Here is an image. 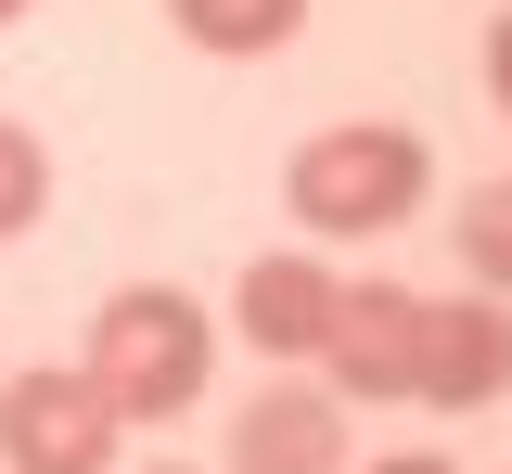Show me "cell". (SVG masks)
<instances>
[{
	"instance_id": "6da1fadb",
	"label": "cell",
	"mask_w": 512,
	"mask_h": 474,
	"mask_svg": "<svg viewBox=\"0 0 512 474\" xmlns=\"http://www.w3.org/2000/svg\"><path fill=\"white\" fill-rule=\"evenodd\" d=\"M282 205H295V231H320V244H359V231H397V218L436 205V154H423V129H397V116L308 129L295 167H282Z\"/></svg>"
},
{
	"instance_id": "7a4b0ae2",
	"label": "cell",
	"mask_w": 512,
	"mask_h": 474,
	"mask_svg": "<svg viewBox=\"0 0 512 474\" xmlns=\"http://www.w3.org/2000/svg\"><path fill=\"white\" fill-rule=\"evenodd\" d=\"M128 423H167V410L205 398V372H218V334H205V308H192L180 282H128L90 308V359H77Z\"/></svg>"
},
{
	"instance_id": "3957f363",
	"label": "cell",
	"mask_w": 512,
	"mask_h": 474,
	"mask_svg": "<svg viewBox=\"0 0 512 474\" xmlns=\"http://www.w3.org/2000/svg\"><path fill=\"white\" fill-rule=\"evenodd\" d=\"M128 410L90 372H0V474H116Z\"/></svg>"
},
{
	"instance_id": "277c9868",
	"label": "cell",
	"mask_w": 512,
	"mask_h": 474,
	"mask_svg": "<svg viewBox=\"0 0 512 474\" xmlns=\"http://www.w3.org/2000/svg\"><path fill=\"white\" fill-rule=\"evenodd\" d=\"M320 372H333L346 410L410 398V372H423V295L410 282H346L333 295V334H320Z\"/></svg>"
},
{
	"instance_id": "5b68a950",
	"label": "cell",
	"mask_w": 512,
	"mask_h": 474,
	"mask_svg": "<svg viewBox=\"0 0 512 474\" xmlns=\"http://www.w3.org/2000/svg\"><path fill=\"white\" fill-rule=\"evenodd\" d=\"M231 474H346V398L333 385H256L231 410Z\"/></svg>"
},
{
	"instance_id": "8992f818",
	"label": "cell",
	"mask_w": 512,
	"mask_h": 474,
	"mask_svg": "<svg viewBox=\"0 0 512 474\" xmlns=\"http://www.w3.org/2000/svg\"><path fill=\"white\" fill-rule=\"evenodd\" d=\"M333 295H346V282H333L308 244H295V257H244V282H231V321H244L256 359H320V334H333Z\"/></svg>"
},
{
	"instance_id": "52a82bcc",
	"label": "cell",
	"mask_w": 512,
	"mask_h": 474,
	"mask_svg": "<svg viewBox=\"0 0 512 474\" xmlns=\"http://www.w3.org/2000/svg\"><path fill=\"white\" fill-rule=\"evenodd\" d=\"M512 385V308H423V372L410 398L423 410H487Z\"/></svg>"
},
{
	"instance_id": "ba28073f",
	"label": "cell",
	"mask_w": 512,
	"mask_h": 474,
	"mask_svg": "<svg viewBox=\"0 0 512 474\" xmlns=\"http://www.w3.org/2000/svg\"><path fill=\"white\" fill-rule=\"evenodd\" d=\"M167 26L192 52H218V65H256V52H282L308 26V0H167Z\"/></svg>"
},
{
	"instance_id": "9c48e42d",
	"label": "cell",
	"mask_w": 512,
	"mask_h": 474,
	"mask_svg": "<svg viewBox=\"0 0 512 474\" xmlns=\"http://www.w3.org/2000/svg\"><path fill=\"white\" fill-rule=\"evenodd\" d=\"M461 270H474V295H512V180L461 193Z\"/></svg>"
},
{
	"instance_id": "30bf717a",
	"label": "cell",
	"mask_w": 512,
	"mask_h": 474,
	"mask_svg": "<svg viewBox=\"0 0 512 474\" xmlns=\"http://www.w3.org/2000/svg\"><path fill=\"white\" fill-rule=\"evenodd\" d=\"M39 205H52V154H39L26 116H0V244H13V231H39Z\"/></svg>"
},
{
	"instance_id": "8fae6325",
	"label": "cell",
	"mask_w": 512,
	"mask_h": 474,
	"mask_svg": "<svg viewBox=\"0 0 512 474\" xmlns=\"http://www.w3.org/2000/svg\"><path fill=\"white\" fill-rule=\"evenodd\" d=\"M487 103L512 116V0H500V26H487Z\"/></svg>"
},
{
	"instance_id": "7c38bea8",
	"label": "cell",
	"mask_w": 512,
	"mask_h": 474,
	"mask_svg": "<svg viewBox=\"0 0 512 474\" xmlns=\"http://www.w3.org/2000/svg\"><path fill=\"white\" fill-rule=\"evenodd\" d=\"M359 474H461V462H436V449H397V462H359Z\"/></svg>"
},
{
	"instance_id": "4fadbf2b",
	"label": "cell",
	"mask_w": 512,
	"mask_h": 474,
	"mask_svg": "<svg viewBox=\"0 0 512 474\" xmlns=\"http://www.w3.org/2000/svg\"><path fill=\"white\" fill-rule=\"evenodd\" d=\"M13 13H26V0H0V26H13Z\"/></svg>"
},
{
	"instance_id": "5bb4252c",
	"label": "cell",
	"mask_w": 512,
	"mask_h": 474,
	"mask_svg": "<svg viewBox=\"0 0 512 474\" xmlns=\"http://www.w3.org/2000/svg\"><path fill=\"white\" fill-rule=\"evenodd\" d=\"M154 474H192V462H154Z\"/></svg>"
}]
</instances>
